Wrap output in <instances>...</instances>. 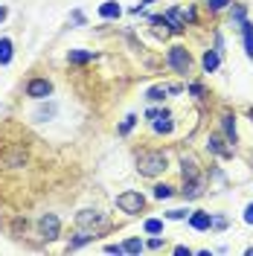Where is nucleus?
I'll use <instances>...</instances> for the list:
<instances>
[{"instance_id":"nucleus-11","label":"nucleus","mask_w":253,"mask_h":256,"mask_svg":"<svg viewBox=\"0 0 253 256\" xmlns=\"http://www.w3.org/2000/svg\"><path fill=\"white\" fill-rule=\"evenodd\" d=\"M56 111H58V108H56V102H47V105H41L38 111L32 114V116H35L38 122H47V120H52V116H56Z\"/></svg>"},{"instance_id":"nucleus-31","label":"nucleus","mask_w":253,"mask_h":256,"mask_svg":"<svg viewBox=\"0 0 253 256\" xmlns=\"http://www.w3.org/2000/svg\"><path fill=\"white\" fill-rule=\"evenodd\" d=\"M105 254H122V244H105Z\"/></svg>"},{"instance_id":"nucleus-34","label":"nucleus","mask_w":253,"mask_h":256,"mask_svg":"<svg viewBox=\"0 0 253 256\" xmlns=\"http://www.w3.org/2000/svg\"><path fill=\"white\" fill-rule=\"evenodd\" d=\"M212 227H218V230H222V227H227V218H212Z\"/></svg>"},{"instance_id":"nucleus-29","label":"nucleus","mask_w":253,"mask_h":256,"mask_svg":"<svg viewBox=\"0 0 253 256\" xmlns=\"http://www.w3.org/2000/svg\"><path fill=\"white\" fill-rule=\"evenodd\" d=\"M70 20H73V24H79V26H84V15H82L79 9H76V12L70 15Z\"/></svg>"},{"instance_id":"nucleus-13","label":"nucleus","mask_w":253,"mask_h":256,"mask_svg":"<svg viewBox=\"0 0 253 256\" xmlns=\"http://www.w3.org/2000/svg\"><path fill=\"white\" fill-rule=\"evenodd\" d=\"M120 12H122V9H120V3H114V0H108V3L99 6V15L102 18H120Z\"/></svg>"},{"instance_id":"nucleus-8","label":"nucleus","mask_w":253,"mask_h":256,"mask_svg":"<svg viewBox=\"0 0 253 256\" xmlns=\"http://www.w3.org/2000/svg\"><path fill=\"white\" fill-rule=\"evenodd\" d=\"M190 224L195 227V230H210V227H212V216L204 212V210H198V212L190 216Z\"/></svg>"},{"instance_id":"nucleus-25","label":"nucleus","mask_w":253,"mask_h":256,"mask_svg":"<svg viewBox=\"0 0 253 256\" xmlns=\"http://www.w3.org/2000/svg\"><path fill=\"white\" fill-rule=\"evenodd\" d=\"M134 122H137V116H134V114H128L126 120H122V126H120V131H122V134H128V131L134 128Z\"/></svg>"},{"instance_id":"nucleus-32","label":"nucleus","mask_w":253,"mask_h":256,"mask_svg":"<svg viewBox=\"0 0 253 256\" xmlns=\"http://www.w3.org/2000/svg\"><path fill=\"white\" fill-rule=\"evenodd\" d=\"M244 222L253 224V204H248V210H244Z\"/></svg>"},{"instance_id":"nucleus-19","label":"nucleus","mask_w":253,"mask_h":256,"mask_svg":"<svg viewBox=\"0 0 253 256\" xmlns=\"http://www.w3.org/2000/svg\"><path fill=\"white\" fill-rule=\"evenodd\" d=\"M242 30H244V47H248V52L253 56V24L242 20Z\"/></svg>"},{"instance_id":"nucleus-7","label":"nucleus","mask_w":253,"mask_h":256,"mask_svg":"<svg viewBox=\"0 0 253 256\" xmlns=\"http://www.w3.org/2000/svg\"><path fill=\"white\" fill-rule=\"evenodd\" d=\"M76 224L84 227V230H90L96 224H102V212H96V210H82L79 216H76Z\"/></svg>"},{"instance_id":"nucleus-15","label":"nucleus","mask_w":253,"mask_h":256,"mask_svg":"<svg viewBox=\"0 0 253 256\" xmlns=\"http://www.w3.org/2000/svg\"><path fill=\"white\" fill-rule=\"evenodd\" d=\"M9 62H12V41L9 38H0V64L6 67Z\"/></svg>"},{"instance_id":"nucleus-4","label":"nucleus","mask_w":253,"mask_h":256,"mask_svg":"<svg viewBox=\"0 0 253 256\" xmlns=\"http://www.w3.org/2000/svg\"><path fill=\"white\" fill-rule=\"evenodd\" d=\"M38 227H41V236L47 242L58 239V218L52 216V212H47V216H41V222H38Z\"/></svg>"},{"instance_id":"nucleus-6","label":"nucleus","mask_w":253,"mask_h":256,"mask_svg":"<svg viewBox=\"0 0 253 256\" xmlns=\"http://www.w3.org/2000/svg\"><path fill=\"white\" fill-rule=\"evenodd\" d=\"M50 94H52V84L47 79H32L26 84V96H32V99H47Z\"/></svg>"},{"instance_id":"nucleus-20","label":"nucleus","mask_w":253,"mask_h":256,"mask_svg":"<svg viewBox=\"0 0 253 256\" xmlns=\"http://www.w3.org/2000/svg\"><path fill=\"white\" fill-rule=\"evenodd\" d=\"M184 195H186V198H198V195H201V184H198V178H195V180H186Z\"/></svg>"},{"instance_id":"nucleus-5","label":"nucleus","mask_w":253,"mask_h":256,"mask_svg":"<svg viewBox=\"0 0 253 256\" xmlns=\"http://www.w3.org/2000/svg\"><path fill=\"white\" fill-rule=\"evenodd\" d=\"M148 120H152V126L158 134H169L172 131V114L166 111H148Z\"/></svg>"},{"instance_id":"nucleus-33","label":"nucleus","mask_w":253,"mask_h":256,"mask_svg":"<svg viewBox=\"0 0 253 256\" xmlns=\"http://www.w3.org/2000/svg\"><path fill=\"white\" fill-rule=\"evenodd\" d=\"M174 254H178V256H190L192 250H190V248H184V244H178V248H174Z\"/></svg>"},{"instance_id":"nucleus-24","label":"nucleus","mask_w":253,"mask_h":256,"mask_svg":"<svg viewBox=\"0 0 253 256\" xmlns=\"http://www.w3.org/2000/svg\"><path fill=\"white\" fill-rule=\"evenodd\" d=\"M160 230H163V222L160 218H148L146 222V233H160Z\"/></svg>"},{"instance_id":"nucleus-14","label":"nucleus","mask_w":253,"mask_h":256,"mask_svg":"<svg viewBox=\"0 0 253 256\" xmlns=\"http://www.w3.org/2000/svg\"><path fill=\"white\" fill-rule=\"evenodd\" d=\"M94 239V230H84V227H79V233H76V239L70 242V250H76V248H82L84 242Z\"/></svg>"},{"instance_id":"nucleus-21","label":"nucleus","mask_w":253,"mask_h":256,"mask_svg":"<svg viewBox=\"0 0 253 256\" xmlns=\"http://www.w3.org/2000/svg\"><path fill=\"white\" fill-rule=\"evenodd\" d=\"M142 250V242L140 239H128L126 244H122V254H140Z\"/></svg>"},{"instance_id":"nucleus-37","label":"nucleus","mask_w":253,"mask_h":256,"mask_svg":"<svg viewBox=\"0 0 253 256\" xmlns=\"http://www.w3.org/2000/svg\"><path fill=\"white\" fill-rule=\"evenodd\" d=\"M250 120H253V111H250Z\"/></svg>"},{"instance_id":"nucleus-18","label":"nucleus","mask_w":253,"mask_h":256,"mask_svg":"<svg viewBox=\"0 0 253 256\" xmlns=\"http://www.w3.org/2000/svg\"><path fill=\"white\" fill-rule=\"evenodd\" d=\"M94 58V52H84V50H70V62L73 64H84Z\"/></svg>"},{"instance_id":"nucleus-12","label":"nucleus","mask_w":253,"mask_h":256,"mask_svg":"<svg viewBox=\"0 0 253 256\" xmlns=\"http://www.w3.org/2000/svg\"><path fill=\"white\" fill-rule=\"evenodd\" d=\"M218 62H222V58H218V50H206L204 52V70L206 73H212V70L218 67Z\"/></svg>"},{"instance_id":"nucleus-28","label":"nucleus","mask_w":253,"mask_h":256,"mask_svg":"<svg viewBox=\"0 0 253 256\" xmlns=\"http://www.w3.org/2000/svg\"><path fill=\"white\" fill-rule=\"evenodd\" d=\"M166 216H169V218H172V222H178V218H186V212H184V210H169V212H166Z\"/></svg>"},{"instance_id":"nucleus-17","label":"nucleus","mask_w":253,"mask_h":256,"mask_svg":"<svg viewBox=\"0 0 253 256\" xmlns=\"http://www.w3.org/2000/svg\"><path fill=\"white\" fill-rule=\"evenodd\" d=\"M222 126H224V134H227L230 140H236V120H233L230 114H224L222 116Z\"/></svg>"},{"instance_id":"nucleus-2","label":"nucleus","mask_w":253,"mask_h":256,"mask_svg":"<svg viewBox=\"0 0 253 256\" xmlns=\"http://www.w3.org/2000/svg\"><path fill=\"white\" fill-rule=\"evenodd\" d=\"M116 207L122 210V212H140L146 207V198H142L140 192H122L116 198Z\"/></svg>"},{"instance_id":"nucleus-30","label":"nucleus","mask_w":253,"mask_h":256,"mask_svg":"<svg viewBox=\"0 0 253 256\" xmlns=\"http://www.w3.org/2000/svg\"><path fill=\"white\" fill-rule=\"evenodd\" d=\"M148 248H152V250H160V248H163V239H160V236H154V239L148 242Z\"/></svg>"},{"instance_id":"nucleus-26","label":"nucleus","mask_w":253,"mask_h":256,"mask_svg":"<svg viewBox=\"0 0 253 256\" xmlns=\"http://www.w3.org/2000/svg\"><path fill=\"white\" fill-rule=\"evenodd\" d=\"M233 20L242 26V20H244V6H233Z\"/></svg>"},{"instance_id":"nucleus-22","label":"nucleus","mask_w":253,"mask_h":256,"mask_svg":"<svg viewBox=\"0 0 253 256\" xmlns=\"http://www.w3.org/2000/svg\"><path fill=\"white\" fill-rule=\"evenodd\" d=\"M169 94V88H148V99H152V102H160V99H163V96Z\"/></svg>"},{"instance_id":"nucleus-9","label":"nucleus","mask_w":253,"mask_h":256,"mask_svg":"<svg viewBox=\"0 0 253 256\" xmlns=\"http://www.w3.org/2000/svg\"><path fill=\"white\" fill-rule=\"evenodd\" d=\"M166 26H172V32H180L184 30V12L180 9H169L166 12Z\"/></svg>"},{"instance_id":"nucleus-27","label":"nucleus","mask_w":253,"mask_h":256,"mask_svg":"<svg viewBox=\"0 0 253 256\" xmlns=\"http://www.w3.org/2000/svg\"><path fill=\"white\" fill-rule=\"evenodd\" d=\"M227 3H230V0H206V6H210V9H224Z\"/></svg>"},{"instance_id":"nucleus-36","label":"nucleus","mask_w":253,"mask_h":256,"mask_svg":"<svg viewBox=\"0 0 253 256\" xmlns=\"http://www.w3.org/2000/svg\"><path fill=\"white\" fill-rule=\"evenodd\" d=\"M6 15H9V9H6V6H0V24L6 20Z\"/></svg>"},{"instance_id":"nucleus-16","label":"nucleus","mask_w":253,"mask_h":256,"mask_svg":"<svg viewBox=\"0 0 253 256\" xmlns=\"http://www.w3.org/2000/svg\"><path fill=\"white\" fill-rule=\"evenodd\" d=\"M180 166H184V180H195V178H198V172H195V160L192 158H184Z\"/></svg>"},{"instance_id":"nucleus-23","label":"nucleus","mask_w":253,"mask_h":256,"mask_svg":"<svg viewBox=\"0 0 253 256\" xmlns=\"http://www.w3.org/2000/svg\"><path fill=\"white\" fill-rule=\"evenodd\" d=\"M169 195H172V186H166V184H158V186H154V198H158V201H166Z\"/></svg>"},{"instance_id":"nucleus-35","label":"nucleus","mask_w":253,"mask_h":256,"mask_svg":"<svg viewBox=\"0 0 253 256\" xmlns=\"http://www.w3.org/2000/svg\"><path fill=\"white\" fill-rule=\"evenodd\" d=\"M148 3H154V0H142L140 6H134V9H131V12H134V15H140V9H142V6H148Z\"/></svg>"},{"instance_id":"nucleus-3","label":"nucleus","mask_w":253,"mask_h":256,"mask_svg":"<svg viewBox=\"0 0 253 256\" xmlns=\"http://www.w3.org/2000/svg\"><path fill=\"white\" fill-rule=\"evenodd\" d=\"M169 64H172L178 73H190L192 56H190V52H186L184 47H172V50H169Z\"/></svg>"},{"instance_id":"nucleus-1","label":"nucleus","mask_w":253,"mask_h":256,"mask_svg":"<svg viewBox=\"0 0 253 256\" xmlns=\"http://www.w3.org/2000/svg\"><path fill=\"white\" fill-rule=\"evenodd\" d=\"M137 169H140V175H146V178L160 175V172L166 169V154H163V152H140V154H137Z\"/></svg>"},{"instance_id":"nucleus-10","label":"nucleus","mask_w":253,"mask_h":256,"mask_svg":"<svg viewBox=\"0 0 253 256\" xmlns=\"http://www.w3.org/2000/svg\"><path fill=\"white\" fill-rule=\"evenodd\" d=\"M210 152H216V154H222V158H230V154H233V148H227L218 134H212V137H210Z\"/></svg>"}]
</instances>
